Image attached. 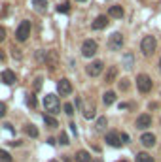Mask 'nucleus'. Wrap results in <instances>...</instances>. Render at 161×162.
<instances>
[{
    "instance_id": "nucleus-4",
    "label": "nucleus",
    "mask_w": 161,
    "mask_h": 162,
    "mask_svg": "<svg viewBox=\"0 0 161 162\" xmlns=\"http://www.w3.org/2000/svg\"><path fill=\"white\" fill-rule=\"evenodd\" d=\"M29 36H31V21H21L19 26H17V30H15V38H17V41L29 40Z\"/></svg>"
},
{
    "instance_id": "nucleus-38",
    "label": "nucleus",
    "mask_w": 161,
    "mask_h": 162,
    "mask_svg": "<svg viewBox=\"0 0 161 162\" xmlns=\"http://www.w3.org/2000/svg\"><path fill=\"white\" fill-rule=\"evenodd\" d=\"M4 59H6V53H4V51H2V49H0V62H2V60H4Z\"/></svg>"
},
{
    "instance_id": "nucleus-35",
    "label": "nucleus",
    "mask_w": 161,
    "mask_h": 162,
    "mask_svg": "<svg viewBox=\"0 0 161 162\" xmlns=\"http://www.w3.org/2000/svg\"><path fill=\"white\" fill-rule=\"evenodd\" d=\"M34 89H36V90H40V89H42V79H40V77H38L36 81H34Z\"/></svg>"
},
{
    "instance_id": "nucleus-5",
    "label": "nucleus",
    "mask_w": 161,
    "mask_h": 162,
    "mask_svg": "<svg viewBox=\"0 0 161 162\" xmlns=\"http://www.w3.org/2000/svg\"><path fill=\"white\" fill-rule=\"evenodd\" d=\"M102 70H104L102 60H93L91 64L85 66V72H87V75H91V77H99V75L102 74Z\"/></svg>"
},
{
    "instance_id": "nucleus-9",
    "label": "nucleus",
    "mask_w": 161,
    "mask_h": 162,
    "mask_svg": "<svg viewBox=\"0 0 161 162\" xmlns=\"http://www.w3.org/2000/svg\"><path fill=\"white\" fill-rule=\"evenodd\" d=\"M57 90H59V94L68 96V94L72 93V83L63 77V79H59V81H57Z\"/></svg>"
},
{
    "instance_id": "nucleus-21",
    "label": "nucleus",
    "mask_w": 161,
    "mask_h": 162,
    "mask_svg": "<svg viewBox=\"0 0 161 162\" xmlns=\"http://www.w3.org/2000/svg\"><path fill=\"white\" fill-rule=\"evenodd\" d=\"M25 132H27V136H31V138H38V128L34 124H25Z\"/></svg>"
},
{
    "instance_id": "nucleus-16",
    "label": "nucleus",
    "mask_w": 161,
    "mask_h": 162,
    "mask_svg": "<svg viewBox=\"0 0 161 162\" xmlns=\"http://www.w3.org/2000/svg\"><path fill=\"white\" fill-rule=\"evenodd\" d=\"M32 6L38 13H46L47 11V0H32Z\"/></svg>"
},
{
    "instance_id": "nucleus-23",
    "label": "nucleus",
    "mask_w": 161,
    "mask_h": 162,
    "mask_svg": "<svg viewBox=\"0 0 161 162\" xmlns=\"http://www.w3.org/2000/svg\"><path fill=\"white\" fill-rule=\"evenodd\" d=\"M137 162H153V158L150 157L148 153H138L137 154Z\"/></svg>"
},
{
    "instance_id": "nucleus-1",
    "label": "nucleus",
    "mask_w": 161,
    "mask_h": 162,
    "mask_svg": "<svg viewBox=\"0 0 161 162\" xmlns=\"http://www.w3.org/2000/svg\"><path fill=\"white\" fill-rule=\"evenodd\" d=\"M44 108L50 115H57L61 111V102H59V96L55 94H46L44 96Z\"/></svg>"
},
{
    "instance_id": "nucleus-6",
    "label": "nucleus",
    "mask_w": 161,
    "mask_h": 162,
    "mask_svg": "<svg viewBox=\"0 0 161 162\" xmlns=\"http://www.w3.org/2000/svg\"><path fill=\"white\" fill-rule=\"evenodd\" d=\"M95 53H97V41L95 40H85L82 44V55L85 59H91Z\"/></svg>"
},
{
    "instance_id": "nucleus-19",
    "label": "nucleus",
    "mask_w": 161,
    "mask_h": 162,
    "mask_svg": "<svg viewBox=\"0 0 161 162\" xmlns=\"http://www.w3.org/2000/svg\"><path fill=\"white\" fill-rule=\"evenodd\" d=\"M44 123L50 126V128H57V126H59V121H57V119H55L53 115H50V113L44 115Z\"/></svg>"
},
{
    "instance_id": "nucleus-33",
    "label": "nucleus",
    "mask_w": 161,
    "mask_h": 162,
    "mask_svg": "<svg viewBox=\"0 0 161 162\" xmlns=\"http://www.w3.org/2000/svg\"><path fill=\"white\" fill-rule=\"evenodd\" d=\"M6 115V104L4 102H0V119H2Z\"/></svg>"
},
{
    "instance_id": "nucleus-14",
    "label": "nucleus",
    "mask_w": 161,
    "mask_h": 162,
    "mask_svg": "<svg viewBox=\"0 0 161 162\" xmlns=\"http://www.w3.org/2000/svg\"><path fill=\"white\" fill-rule=\"evenodd\" d=\"M140 143L144 147H153V145H156V136L150 134V132H144L142 136H140Z\"/></svg>"
},
{
    "instance_id": "nucleus-24",
    "label": "nucleus",
    "mask_w": 161,
    "mask_h": 162,
    "mask_svg": "<svg viewBox=\"0 0 161 162\" xmlns=\"http://www.w3.org/2000/svg\"><path fill=\"white\" fill-rule=\"evenodd\" d=\"M106 124H108L106 117H99V119H97V130H104V128H106Z\"/></svg>"
},
{
    "instance_id": "nucleus-3",
    "label": "nucleus",
    "mask_w": 161,
    "mask_h": 162,
    "mask_svg": "<svg viewBox=\"0 0 161 162\" xmlns=\"http://www.w3.org/2000/svg\"><path fill=\"white\" fill-rule=\"evenodd\" d=\"M137 87H138V93H150L152 90V77L146 75V74H138L137 75Z\"/></svg>"
},
{
    "instance_id": "nucleus-17",
    "label": "nucleus",
    "mask_w": 161,
    "mask_h": 162,
    "mask_svg": "<svg viewBox=\"0 0 161 162\" xmlns=\"http://www.w3.org/2000/svg\"><path fill=\"white\" fill-rule=\"evenodd\" d=\"M93 158H91V154H89V151H78L76 153V162H91Z\"/></svg>"
},
{
    "instance_id": "nucleus-30",
    "label": "nucleus",
    "mask_w": 161,
    "mask_h": 162,
    "mask_svg": "<svg viewBox=\"0 0 161 162\" xmlns=\"http://www.w3.org/2000/svg\"><path fill=\"white\" fill-rule=\"evenodd\" d=\"M123 62H125V68H131V64H133V55H131V53L125 55V57H123Z\"/></svg>"
},
{
    "instance_id": "nucleus-11",
    "label": "nucleus",
    "mask_w": 161,
    "mask_h": 162,
    "mask_svg": "<svg viewBox=\"0 0 161 162\" xmlns=\"http://www.w3.org/2000/svg\"><path fill=\"white\" fill-rule=\"evenodd\" d=\"M108 23H110V21H108L106 15H99V17L93 21L91 29H93V30H102V29H106V26H108Z\"/></svg>"
},
{
    "instance_id": "nucleus-34",
    "label": "nucleus",
    "mask_w": 161,
    "mask_h": 162,
    "mask_svg": "<svg viewBox=\"0 0 161 162\" xmlns=\"http://www.w3.org/2000/svg\"><path fill=\"white\" fill-rule=\"evenodd\" d=\"M120 138H121V142H123V143H125V142H131L129 134H125V132H121V134H120Z\"/></svg>"
},
{
    "instance_id": "nucleus-41",
    "label": "nucleus",
    "mask_w": 161,
    "mask_h": 162,
    "mask_svg": "<svg viewBox=\"0 0 161 162\" xmlns=\"http://www.w3.org/2000/svg\"><path fill=\"white\" fill-rule=\"evenodd\" d=\"M50 162H59V160H50Z\"/></svg>"
},
{
    "instance_id": "nucleus-13",
    "label": "nucleus",
    "mask_w": 161,
    "mask_h": 162,
    "mask_svg": "<svg viewBox=\"0 0 161 162\" xmlns=\"http://www.w3.org/2000/svg\"><path fill=\"white\" fill-rule=\"evenodd\" d=\"M44 62L47 64V68H50V70H55V66H57V53H55V51H47Z\"/></svg>"
},
{
    "instance_id": "nucleus-7",
    "label": "nucleus",
    "mask_w": 161,
    "mask_h": 162,
    "mask_svg": "<svg viewBox=\"0 0 161 162\" xmlns=\"http://www.w3.org/2000/svg\"><path fill=\"white\" fill-rule=\"evenodd\" d=\"M108 45H110L112 51H120V49L123 47V36L120 32H114L110 36V40H108Z\"/></svg>"
},
{
    "instance_id": "nucleus-12",
    "label": "nucleus",
    "mask_w": 161,
    "mask_h": 162,
    "mask_svg": "<svg viewBox=\"0 0 161 162\" xmlns=\"http://www.w3.org/2000/svg\"><path fill=\"white\" fill-rule=\"evenodd\" d=\"M0 79H2V83H6V85H13V83L17 81V77L11 70H4L2 75H0Z\"/></svg>"
},
{
    "instance_id": "nucleus-43",
    "label": "nucleus",
    "mask_w": 161,
    "mask_h": 162,
    "mask_svg": "<svg viewBox=\"0 0 161 162\" xmlns=\"http://www.w3.org/2000/svg\"><path fill=\"white\" fill-rule=\"evenodd\" d=\"M120 162H127V160H120Z\"/></svg>"
},
{
    "instance_id": "nucleus-42",
    "label": "nucleus",
    "mask_w": 161,
    "mask_h": 162,
    "mask_svg": "<svg viewBox=\"0 0 161 162\" xmlns=\"http://www.w3.org/2000/svg\"><path fill=\"white\" fill-rule=\"evenodd\" d=\"M78 2H85V0H78Z\"/></svg>"
},
{
    "instance_id": "nucleus-20",
    "label": "nucleus",
    "mask_w": 161,
    "mask_h": 162,
    "mask_svg": "<svg viewBox=\"0 0 161 162\" xmlns=\"http://www.w3.org/2000/svg\"><path fill=\"white\" fill-rule=\"evenodd\" d=\"M116 75H118V70H116L114 66H112V68L108 70V72H106V75H104V83H112V81L116 79Z\"/></svg>"
},
{
    "instance_id": "nucleus-2",
    "label": "nucleus",
    "mask_w": 161,
    "mask_h": 162,
    "mask_svg": "<svg viewBox=\"0 0 161 162\" xmlns=\"http://www.w3.org/2000/svg\"><path fill=\"white\" fill-rule=\"evenodd\" d=\"M156 45H157L156 36H144V38L140 40V51H142V55H146V57L153 55V51H156Z\"/></svg>"
},
{
    "instance_id": "nucleus-40",
    "label": "nucleus",
    "mask_w": 161,
    "mask_h": 162,
    "mask_svg": "<svg viewBox=\"0 0 161 162\" xmlns=\"http://www.w3.org/2000/svg\"><path fill=\"white\" fill-rule=\"evenodd\" d=\"M159 70H161V59H159Z\"/></svg>"
},
{
    "instance_id": "nucleus-8",
    "label": "nucleus",
    "mask_w": 161,
    "mask_h": 162,
    "mask_svg": "<svg viewBox=\"0 0 161 162\" xmlns=\"http://www.w3.org/2000/svg\"><path fill=\"white\" fill-rule=\"evenodd\" d=\"M104 139H106V143H108V145H112V147H121V145H123L121 138H120V134H118V132H114V130L106 132Z\"/></svg>"
},
{
    "instance_id": "nucleus-31",
    "label": "nucleus",
    "mask_w": 161,
    "mask_h": 162,
    "mask_svg": "<svg viewBox=\"0 0 161 162\" xmlns=\"http://www.w3.org/2000/svg\"><path fill=\"white\" fill-rule=\"evenodd\" d=\"M93 117H95V108L89 105V108L85 109V119H93Z\"/></svg>"
},
{
    "instance_id": "nucleus-27",
    "label": "nucleus",
    "mask_w": 161,
    "mask_h": 162,
    "mask_svg": "<svg viewBox=\"0 0 161 162\" xmlns=\"http://www.w3.org/2000/svg\"><path fill=\"white\" fill-rule=\"evenodd\" d=\"M129 87H131L129 79H127V77H123V79L120 81V89H121V90H129Z\"/></svg>"
},
{
    "instance_id": "nucleus-39",
    "label": "nucleus",
    "mask_w": 161,
    "mask_h": 162,
    "mask_svg": "<svg viewBox=\"0 0 161 162\" xmlns=\"http://www.w3.org/2000/svg\"><path fill=\"white\" fill-rule=\"evenodd\" d=\"M91 162H102V160H99V158H97V160H91Z\"/></svg>"
},
{
    "instance_id": "nucleus-36",
    "label": "nucleus",
    "mask_w": 161,
    "mask_h": 162,
    "mask_svg": "<svg viewBox=\"0 0 161 162\" xmlns=\"http://www.w3.org/2000/svg\"><path fill=\"white\" fill-rule=\"evenodd\" d=\"M11 51H13V57H15V59H19V57H21V53H19V49H17V47H13Z\"/></svg>"
},
{
    "instance_id": "nucleus-18",
    "label": "nucleus",
    "mask_w": 161,
    "mask_h": 162,
    "mask_svg": "<svg viewBox=\"0 0 161 162\" xmlns=\"http://www.w3.org/2000/svg\"><path fill=\"white\" fill-rule=\"evenodd\" d=\"M102 102L106 104V105L114 104V102H116V93H114V90H106V93H104V96H102Z\"/></svg>"
},
{
    "instance_id": "nucleus-32",
    "label": "nucleus",
    "mask_w": 161,
    "mask_h": 162,
    "mask_svg": "<svg viewBox=\"0 0 161 162\" xmlns=\"http://www.w3.org/2000/svg\"><path fill=\"white\" fill-rule=\"evenodd\" d=\"M4 40H6V29H4V26H0V44H2Z\"/></svg>"
},
{
    "instance_id": "nucleus-29",
    "label": "nucleus",
    "mask_w": 161,
    "mask_h": 162,
    "mask_svg": "<svg viewBox=\"0 0 161 162\" xmlns=\"http://www.w3.org/2000/svg\"><path fill=\"white\" fill-rule=\"evenodd\" d=\"M57 11L59 13H68V11H70V6H68V4H59L57 6Z\"/></svg>"
},
{
    "instance_id": "nucleus-44",
    "label": "nucleus",
    "mask_w": 161,
    "mask_h": 162,
    "mask_svg": "<svg viewBox=\"0 0 161 162\" xmlns=\"http://www.w3.org/2000/svg\"><path fill=\"white\" fill-rule=\"evenodd\" d=\"M159 123H161V119H159Z\"/></svg>"
},
{
    "instance_id": "nucleus-15",
    "label": "nucleus",
    "mask_w": 161,
    "mask_h": 162,
    "mask_svg": "<svg viewBox=\"0 0 161 162\" xmlns=\"http://www.w3.org/2000/svg\"><path fill=\"white\" fill-rule=\"evenodd\" d=\"M108 13H110V17H114V19H121V17L125 15V13H123V8H121V6H110Z\"/></svg>"
},
{
    "instance_id": "nucleus-10",
    "label": "nucleus",
    "mask_w": 161,
    "mask_h": 162,
    "mask_svg": "<svg viewBox=\"0 0 161 162\" xmlns=\"http://www.w3.org/2000/svg\"><path fill=\"white\" fill-rule=\"evenodd\" d=\"M150 124H152V117H150L148 113H142V115H138V117H137V121H135V126H137V128H140V130L148 128Z\"/></svg>"
},
{
    "instance_id": "nucleus-37",
    "label": "nucleus",
    "mask_w": 161,
    "mask_h": 162,
    "mask_svg": "<svg viewBox=\"0 0 161 162\" xmlns=\"http://www.w3.org/2000/svg\"><path fill=\"white\" fill-rule=\"evenodd\" d=\"M4 128L8 130V132H11V134H13V126H11V124H8V123H6V124H4Z\"/></svg>"
},
{
    "instance_id": "nucleus-25",
    "label": "nucleus",
    "mask_w": 161,
    "mask_h": 162,
    "mask_svg": "<svg viewBox=\"0 0 161 162\" xmlns=\"http://www.w3.org/2000/svg\"><path fill=\"white\" fill-rule=\"evenodd\" d=\"M0 162H11V154L8 151L0 149Z\"/></svg>"
},
{
    "instance_id": "nucleus-28",
    "label": "nucleus",
    "mask_w": 161,
    "mask_h": 162,
    "mask_svg": "<svg viewBox=\"0 0 161 162\" xmlns=\"http://www.w3.org/2000/svg\"><path fill=\"white\" fill-rule=\"evenodd\" d=\"M59 143H61V145H68V134H66V132H61V136H59Z\"/></svg>"
},
{
    "instance_id": "nucleus-22",
    "label": "nucleus",
    "mask_w": 161,
    "mask_h": 162,
    "mask_svg": "<svg viewBox=\"0 0 161 162\" xmlns=\"http://www.w3.org/2000/svg\"><path fill=\"white\" fill-rule=\"evenodd\" d=\"M27 105H29L31 109H34V108L38 105V102H36V96H34L32 93H29V94H27Z\"/></svg>"
},
{
    "instance_id": "nucleus-26",
    "label": "nucleus",
    "mask_w": 161,
    "mask_h": 162,
    "mask_svg": "<svg viewBox=\"0 0 161 162\" xmlns=\"http://www.w3.org/2000/svg\"><path fill=\"white\" fill-rule=\"evenodd\" d=\"M63 109H65V113H66V115H74V105H72L70 102H66L65 105H63Z\"/></svg>"
}]
</instances>
